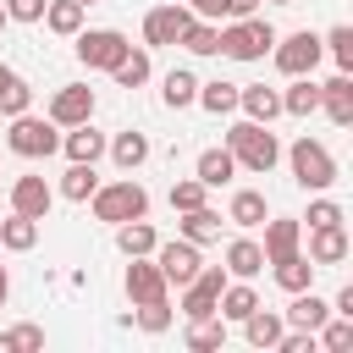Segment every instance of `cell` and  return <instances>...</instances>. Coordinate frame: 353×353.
Masks as SVG:
<instances>
[{"label": "cell", "mask_w": 353, "mask_h": 353, "mask_svg": "<svg viewBox=\"0 0 353 353\" xmlns=\"http://www.w3.org/2000/svg\"><path fill=\"white\" fill-rule=\"evenodd\" d=\"M226 149H232V160H237L243 171H259V176H265V171L281 160V143H276V132H270L265 121H248V116L226 127Z\"/></svg>", "instance_id": "cell-1"}, {"label": "cell", "mask_w": 353, "mask_h": 353, "mask_svg": "<svg viewBox=\"0 0 353 353\" xmlns=\"http://www.w3.org/2000/svg\"><path fill=\"white\" fill-rule=\"evenodd\" d=\"M88 204H94V221H105V226H121V221L149 215V193H143V182H132V176L94 188V193H88Z\"/></svg>", "instance_id": "cell-2"}, {"label": "cell", "mask_w": 353, "mask_h": 353, "mask_svg": "<svg viewBox=\"0 0 353 353\" xmlns=\"http://www.w3.org/2000/svg\"><path fill=\"white\" fill-rule=\"evenodd\" d=\"M287 165H292V182H298L303 193H325V188L336 182V154H331L320 138H298V143L287 149Z\"/></svg>", "instance_id": "cell-3"}, {"label": "cell", "mask_w": 353, "mask_h": 353, "mask_svg": "<svg viewBox=\"0 0 353 353\" xmlns=\"http://www.w3.org/2000/svg\"><path fill=\"white\" fill-rule=\"evenodd\" d=\"M6 149H11V154H22V160H50V154L61 149V127H55L50 116H33V110H22V116H11Z\"/></svg>", "instance_id": "cell-4"}, {"label": "cell", "mask_w": 353, "mask_h": 353, "mask_svg": "<svg viewBox=\"0 0 353 353\" xmlns=\"http://www.w3.org/2000/svg\"><path fill=\"white\" fill-rule=\"evenodd\" d=\"M270 44H276V28L254 11V17H237V22H226V28H221V50H215V55H232V61H259Z\"/></svg>", "instance_id": "cell-5"}, {"label": "cell", "mask_w": 353, "mask_h": 353, "mask_svg": "<svg viewBox=\"0 0 353 353\" xmlns=\"http://www.w3.org/2000/svg\"><path fill=\"white\" fill-rule=\"evenodd\" d=\"M270 55H276V72H281V77H309V72L320 66V55H325V44H320V33H309V28H298V33H287V39H276V44H270Z\"/></svg>", "instance_id": "cell-6"}, {"label": "cell", "mask_w": 353, "mask_h": 353, "mask_svg": "<svg viewBox=\"0 0 353 353\" xmlns=\"http://www.w3.org/2000/svg\"><path fill=\"white\" fill-rule=\"evenodd\" d=\"M127 50H132V44H127L121 28H83V33H77V61H83L88 72H110Z\"/></svg>", "instance_id": "cell-7"}, {"label": "cell", "mask_w": 353, "mask_h": 353, "mask_svg": "<svg viewBox=\"0 0 353 353\" xmlns=\"http://www.w3.org/2000/svg\"><path fill=\"white\" fill-rule=\"evenodd\" d=\"M221 287H226V270L221 265H199V276L182 287V314L188 320H210L215 303H221Z\"/></svg>", "instance_id": "cell-8"}, {"label": "cell", "mask_w": 353, "mask_h": 353, "mask_svg": "<svg viewBox=\"0 0 353 353\" xmlns=\"http://www.w3.org/2000/svg\"><path fill=\"white\" fill-rule=\"evenodd\" d=\"M188 22H193V11H188V6H154V11L143 17V50H165V44H182Z\"/></svg>", "instance_id": "cell-9"}, {"label": "cell", "mask_w": 353, "mask_h": 353, "mask_svg": "<svg viewBox=\"0 0 353 353\" xmlns=\"http://www.w3.org/2000/svg\"><path fill=\"white\" fill-rule=\"evenodd\" d=\"M55 127H77V121H94V88L88 83H61L50 94V110H44Z\"/></svg>", "instance_id": "cell-10"}, {"label": "cell", "mask_w": 353, "mask_h": 353, "mask_svg": "<svg viewBox=\"0 0 353 353\" xmlns=\"http://www.w3.org/2000/svg\"><path fill=\"white\" fill-rule=\"evenodd\" d=\"M154 265H160V276L171 281V287H188L193 276H199V243H188V237H176V243H154Z\"/></svg>", "instance_id": "cell-11"}, {"label": "cell", "mask_w": 353, "mask_h": 353, "mask_svg": "<svg viewBox=\"0 0 353 353\" xmlns=\"http://www.w3.org/2000/svg\"><path fill=\"white\" fill-rule=\"evenodd\" d=\"M121 287H127V298H132V303H154V298H165V292H171V281L160 276L154 254H138V259H127V276H121Z\"/></svg>", "instance_id": "cell-12"}, {"label": "cell", "mask_w": 353, "mask_h": 353, "mask_svg": "<svg viewBox=\"0 0 353 353\" xmlns=\"http://www.w3.org/2000/svg\"><path fill=\"white\" fill-rule=\"evenodd\" d=\"M259 226H265V243H259L265 248V265H276V259H287V254L303 248V221L298 215H276V221L265 215Z\"/></svg>", "instance_id": "cell-13"}, {"label": "cell", "mask_w": 353, "mask_h": 353, "mask_svg": "<svg viewBox=\"0 0 353 353\" xmlns=\"http://www.w3.org/2000/svg\"><path fill=\"white\" fill-rule=\"evenodd\" d=\"M50 204H55V188H50L44 176H33V171H28V176H17V182H11V210H17V215L44 221V215H50Z\"/></svg>", "instance_id": "cell-14"}, {"label": "cell", "mask_w": 353, "mask_h": 353, "mask_svg": "<svg viewBox=\"0 0 353 353\" xmlns=\"http://www.w3.org/2000/svg\"><path fill=\"white\" fill-rule=\"evenodd\" d=\"M287 331H320L325 320H331V303L314 292V287H303V292H292V303H287Z\"/></svg>", "instance_id": "cell-15"}, {"label": "cell", "mask_w": 353, "mask_h": 353, "mask_svg": "<svg viewBox=\"0 0 353 353\" xmlns=\"http://www.w3.org/2000/svg\"><path fill=\"white\" fill-rule=\"evenodd\" d=\"M61 149H66V160H83V165H94V160L105 154V132H99L94 121L61 127Z\"/></svg>", "instance_id": "cell-16"}, {"label": "cell", "mask_w": 353, "mask_h": 353, "mask_svg": "<svg viewBox=\"0 0 353 353\" xmlns=\"http://www.w3.org/2000/svg\"><path fill=\"white\" fill-rule=\"evenodd\" d=\"M347 226L336 221V226H309V259L314 265H342L347 259Z\"/></svg>", "instance_id": "cell-17"}, {"label": "cell", "mask_w": 353, "mask_h": 353, "mask_svg": "<svg viewBox=\"0 0 353 353\" xmlns=\"http://www.w3.org/2000/svg\"><path fill=\"white\" fill-rule=\"evenodd\" d=\"M237 110H243L248 121H265V127H270V121L281 116V94L265 88V83H243V88H237Z\"/></svg>", "instance_id": "cell-18"}, {"label": "cell", "mask_w": 353, "mask_h": 353, "mask_svg": "<svg viewBox=\"0 0 353 353\" xmlns=\"http://www.w3.org/2000/svg\"><path fill=\"white\" fill-rule=\"evenodd\" d=\"M320 110H325L336 127L353 121V72H336L331 83H320Z\"/></svg>", "instance_id": "cell-19"}, {"label": "cell", "mask_w": 353, "mask_h": 353, "mask_svg": "<svg viewBox=\"0 0 353 353\" xmlns=\"http://www.w3.org/2000/svg\"><path fill=\"white\" fill-rule=\"evenodd\" d=\"M237 325H243V336H248V347H265V353H270V347L281 342V331H287V320H281L276 309H265V303H259V309H254L248 320H237Z\"/></svg>", "instance_id": "cell-20"}, {"label": "cell", "mask_w": 353, "mask_h": 353, "mask_svg": "<svg viewBox=\"0 0 353 353\" xmlns=\"http://www.w3.org/2000/svg\"><path fill=\"white\" fill-rule=\"evenodd\" d=\"M176 237H188V243H221V215L210 210V204H199V210H182V221H176Z\"/></svg>", "instance_id": "cell-21"}, {"label": "cell", "mask_w": 353, "mask_h": 353, "mask_svg": "<svg viewBox=\"0 0 353 353\" xmlns=\"http://www.w3.org/2000/svg\"><path fill=\"white\" fill-rule=\"evenodd\" d=\"M270 270H276V287H281V292H303V287H314V270H320V265H314V259L298 248V254L276 259Z\"/></svg>", "instance_id": "cell-22"}, {"label": "cell", "mask_w": 353, "mask_h": 353, "mask_svg": "<svg viewBox=\"0 0 353 353\" xmlns=\"http://www.w3.org/2000/svg\"><path fill=\"white\" fill-rule=\"evenodd\" d=\"M105 154H110V160H116L121 171H138V165L149 160V138L127 127V132H116V138H105Z\"/></svg>", "instance_id": "cell-23"}, {"label": "cell", "mask_w": 353, "mask_h": 353, "mask_svg": "<svg viewBox=\"0 0 353 353\" xmlns=\"http://www.w3.org/2000/svg\"><path fill=\"white\" fill-rule=\"evenodd\" d=\"M265 215H270V204H265V193H259V188H237V193H232V204H226V221H232V226H243V232H248V226H259Z\"/></svg>", "instance_id": "cell-24"}, {"label": "cell", "mask_w": 353, "mask_h": 353, "mask_svg": "<svg viewBox=\"0 0 353 353\" xmlns=\"http://www.w3.org/2000/svg\"><path fill=\"white\" fill-rule=\"evenodd\" d=\"M226 270H232L237 281H254V276L265 270V248H259L254 237H237V243H226Z\"/></svg>", "instance_id": "cell-25"}, {"label": "cell", "mask_w": 353, "mask_h": 353, "mask_svg": "<svg viewBox=\"0 0 353 353\" xmlns=\"http://www.w3.org/2000/svg\"><path fill=\"white\" fill-rule=\"evenodd\" d=\"M232 171H237V160H232V149L221 143V149H204L199 154V165H193V176L204 182V188H226L232 182Z\"/></svg>", "instance_id": "cell-26"}, {"label": "cell", "mask_w": 353, "mask_h": 353, "mask_svg": "<svg viewBox=\"0 0 353 353\" xmlns=\"http://www.w3.org/2000/svg\"><path fill=\"white\" fill-rule=\"evenodd\" d=\"M154 243H160V232L138 215V221H121L116 226V248L127 254V259H138V254H154Z\"/></svg>", "instance_id": "cell-27"}, {"label": "cell", "mask_w": 353, "mask_h": 353, "mask_svg": "<svg viewBox=\"0 0 353 353\" xmlns=\"http://www.w3.org/2000/svg\"><path fill=\"white\" fill-rule=\"evenodd\" d=\"M254 309H259V292H254L248 281H226V287H221V303H215L221 320H248Z\"/></svg>", "instance_id": "cell-28"}, {"label": "cell", "mask_w": 353, "mask_h": 353, "mask_svg": "<svg viewBox=\"0 0 353 353\" xmlns=\"http://www.w3.org/2000/svg\"><path fill=\"white\" fill-rule=\"evenodd\" d=\"M83 11H88V6H77V0H50L39 22H44L50 33H61V39H77V33H83Z\"/></svg>", "instance_id": "cell-29"}, {"label": "cell", "mask_w": 353, "mask_h": 353, "mask_svg": "<svg viewBox=\"0 0 353 353\" xmlns=\"http://www.w3.org/2000/svg\"><path fill=\"white\" fill-rule=\"evenodd\" d=\"M33 243H39V221H33V215H17V210H11V215L0 221V248H6V254H28Z\"/></svg>", "instance_id": "cell-30"}, {"label": "cell", "mask_w": 353, "mask_h": 353, "mask_svg": "<svg viewBox=\"0 0 353 353\" xmlns=\"http://www.w3.org/2000/svg\"><path fill=\"white\" fill-rule=\"evenodd\" d=\"M160 99H165L171 110H188V105L199 99V77H193L188 66H176V72H165V83H160Z\"/></svg>", "instance_id": "cell-31"}, {"label": "cell", "mask_w": 353, "mask_h": 353, "mask_svg": "<svg viewBox=\"0 0 353 353\" xmlns=\"http://www.w3.org/2000/svg\"><path fill=\"white\" fill-rule=\"evenodd\" d=\"M281 110H287V116H314V110H320V83H314V72H309V77H292V88L281 94Z\"/></svg>", "instance_id": "cell-32"}, {"label": "cell", "mask_w": 353, "mask_h": 353, "mask_svg": "<svg viewBox=\"0 0 353 353\" xmlns=\"http://www.w3.org/2000/svg\"><path fill=\"white\" fill-rule=\"evenodd\" d=\"M182 50H188V55H215V50H221V22L193 17V22H188V33H182Z\"/></svg>", "instance_id": "cell-33"}, {"label": "cell", "mask_w": 353, "mask_h": 353, "mask_svg": "<svg viewBox=\"0 0 353 353\" xmlns=\"http://www.w3.org/2000/svg\"><path fill=\"white\" fill-rule=\"evenodd\" d=\"M99 188V176H94V165H83V160H72L66 171H61V199H72V204H88V193Z\"/></svg>", "instance_id": "cell-34"}, {"label": "cell", "mask_w": 353, "mask_h": 353, "mask_svg": "<svg viewBox=\"0 0 353 353\" xmlns=\"http://www.w3.org/2000/svg\"><path fill=\"white\" fill-rule=\"evenodd\" d=\"M188 347H193V353H215V347H226V320H221V314H210V320H188Z\"/></svg>", "instance_id": "cell-35"}, {"label": "cell", "mask_w": 353, "mask_h": 353, "mask_svg": "<svg viewBox=\"0 0 353 353\" xmlns=\"http://www.w3.org/2000/svg\"><path fill=\"white\" fill-rule=\"evenodd\" d=\"M149 72H154V66H149V50H127V55L110 66V77H116L121 88H143V83H149Z\"/></svg>", "instance_id": "cell-36"}, {"label": "cell", "mask_w": 353, "mask_h": 353, "mask_svg": "<svg viewBox=\"0 0 353 353\" xmlns=\"http://www.w3.org/2000/svg\"><path fill=\"white\" fill-rule=\"evenodd\" d=\"M193 105H204L210 116H232L237 110V83H221V77L215 83H199V99Z\"/></svg>", "instance_id": "cell-37"}, {"label": "cell", "mask_w": 353, "mask_h": 353, "mask_svg": "<svg viewBox=\"0 0 353 353\" xmlns=\"http://www.w3.org/2000/svg\"><path fill=\"white\" fill-rule=\"evenodd\" d=\"M314 336H320V347H325V353H347V347H353V314H336V320H325Z\"/></svg>", "instance_id": "cell-38"}, {"label": "cell", "mask_w": 353, "mask_h": 353, "mask_svg": "<svg viewBox=\"0 0 353 353\" xmlns=\"http://www.w3.org/2000/svg\"><path fill=\"white\" fill-rule=\"evenodd\" d=\"M33 347H44V325H11V331H0V353H33Z\"/></svg>", "instance_id": "cell-39"}, {"label": "cell", "mask_w": 353, "mask_h": 353, "mask_svg": "<svg viewBox=\"0 0 353 353\" xmlns=\"http://www.w3.org/2000/svg\"><path fill=\"white\" fill-rule=\"evenodd\" d=\"M199 204H210V188H204L199 176L171 182V210H176V215H182V210H199Z\"/></svg>", "instance_id": "cell-40"}, {"label": "cell", "mask_w": 353, "mask_h": 353, "mask_svg": "<svg viewBox=\"0 0 353 353\" xmlns=\"http://www.w3.org/2000/svg\"><path fill=\"white\" fill-rule=\"evenodd\" d=\"M325 50H331V61H336V72H353V28L342 22V28H331L325 39H320Z\"/></svg>", "instance_id": "cell-41"}, {"label": "cell", "mask_w": 353, "mask_h": 353, "mask_svg": "<svg viewBox=\"0 0 353 353\" xmlns=\"http://www.w3.org/2000/svg\"><path fill=\"white\" fill-rule=\"evenodd\" d=\"M132 320H138V331L160 336V331L171 325V303H165V298H154V303H138V314H132Z\"/></svg>", "instance_id": "cell-42"}, {"label": "cell", "mask_w": 353, "mask_h": 353, "mask_svg": "<svg viewBox=\"0 0 353 353\" xmlns=\"http://www.w3.org/2000/svg\"><path fill=\"white\" fill-rule=\"evenodd\" d=\"M22 110H33V88L11 72V83H6V94H0V116H22Z\"/></svg>", "instance_id": "cell-43"}, {"label": "cell", "mask_w": 353, "mask_h": 353, "mask_svg": "<svg viewBox=\"0 0 353 353\" xmlns=\"http://www.w3.org/2000/svg\"><path fill=\"white\" fill-rule=\"evenodd\" d=\"M298 221H309V226H336V221H342V204H336V199H314L309 215H298Z\"/></svg>", "instance_id": "cell-44"}, {"label": "cell", "mask_w": 353, "mask_h": 353, "mask_svg": "<svg viewBox=\"0 0 353 353\" xmlns=\"http://www.w3.org/2000/svg\"><path fill=\"white\" fill-rule=\"evenodd\" d=\"M44 6H50V0H6V17H11V22H39Z\"/></svg>", "instance_id": "cell-45"}, {"label": "cell", "mask_w": 353, "mask_h": 353, "mask_svg": "<svg viewBox=\"0 0 353 353\" xmlns=\"http://www.w3.org/2000/svg\"><path fill=\"white\" fill-rule=\"evenodd\" d=\"M276 353H314V331H281Z\"/></svg>", "instance_id": "cell-46"}, {"label": "cell", "mask_w": 353, "mask_h": 353, "mask_svg": "<svg viewBox=\"0 0 353 353\" xmlns=\"http://www.w3.org/2000/svg\"><path fill=\"white\" fill-rule=\"evenodd\" d=\"M259 11V0H221V17L226 22H237V17H254Z\"/></svg>", "instance_id": "cell-47"}, {"label": "cell", "mask_w": 353, "mask_h": 353, "mask_svg": "<svg viewBox=\"0 0 353 353\" xmlns=\"http://www.w3.org/2000/svg\"><path fill=\"white\" fill-rule=\"evenodd\" d=\"M193 17H210V22H221V0H182Z\"/></svg>", "instance_id": "cell-48"}, {"label": "cell", "mask_w": 353, "mask_h": 353, "mask_svg": "<svg viewBox=\"0 0 353 353\" xmlns=\"http://www.w3.org/2000/svg\"><path fill=\"white\" fill-rule=\"evenodd\" d=\"M331 314H353V287H342V292H336V309H331Z\"/></svg>", "instance_id": "cell-49"}, {"label": "cell", "mask_w": 353, "mask_h": 353, "mask_svg": "<svg viewBox=\"0 0 353 353\" xmlns=\"http://www.w3.org/2000/svg\"><path fill=\"white\" fill-rule=\"evenodd\" d=\"M6 298H11V276H6V265H0V309H6Z\"/></svg>", "instance_id": "cell-50"}, {"label": "cell", "mask_w": 353, "mask_h": 353, "mask_svg": "<svg viewBox=\"0 0 353 353\" xmlns=\"http://www.w3.org/2000/svg\"><path fill=\"white\" fill-rule=\"evenodd\" d=\"M6 83H11V66H6V61H0V94H6Z\"/></svg>", "instance_id": "cell-51"}, {"label": "cell", "mask_w": 353, "mask_h": 353, "mask_svg": "<svg viewBox=\"0 0 353 353\" xmlns=\"http://www.w3.org/2000/svg\"><path fill=\"white\" fill-rule=\"evenodd\" d=\"M6 22H11V17H6V0H0V33H6Z\"/></svg>", "instance_id": "cell-52"}, {"label": "cell", "mask_w": 353, "mask_h": 353, "mask_svg": "<svg viewBox=\"0 0 353 353\" xmlns=\"http://www.w3.org/2000/svg\"><path fill=\"white\" fill-rule=\"evenodd\" d=\"M270 6H298V0H270Z\"/></svg>", "instance_id": "cell-53"}, {"label": "cell", "mask_w": 353, "mask_h": 353, "mask_svg": "<svg viewBox=\"0 0 353 353\" xmlns=\"http://www.w3.org/2000/svg\"><path fill=\"white\" fill-rule=\"evenodd\" d=\"M77 6H94V0H77Z\"/></svg>", "instance_id": "cell-54"}, {"label": "cell", "mask_w": 353, "mask_h": 353, "mask_svg": "<svg viewBox=\"0 0 353 353\" xmlns=\"http://www.w3.org/2000/svg\"><path fill=\"white\" fill-rule=\"evenodd\" d=\"M0 176H6V171H0Z\"/></svg>", "instance_id": "cell-55"}]
</instances>
